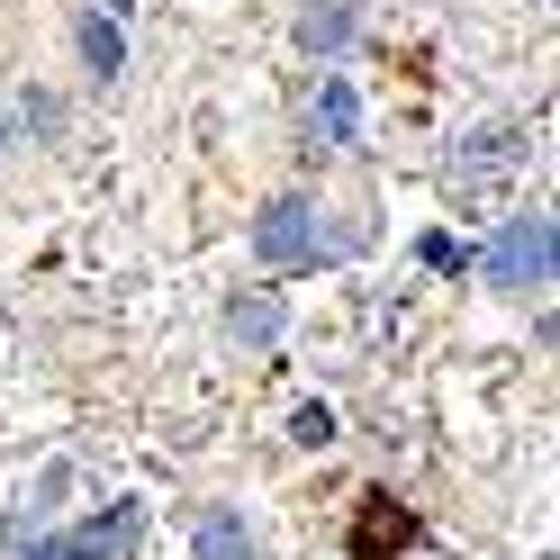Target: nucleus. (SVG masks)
I'll return each mask as SVG.
<instances>
[{"label":"nucleus","mask_w":560,"mask_h":560,"mask_svg":"<svg viewBox=\"0 0 560 560\" xmlns=\"http://www.w3.org/2000/svg\"><path fill=\"white\" fill-rule=\"evenodd\" d=\"M479 271L498 280V290H542V280H551V208H524V218H506L498 235H488Z\"/></svg>","instance_id":"nucleus-1"},{"label":"nucleus","mask_w":560,"mask_h":560,"mask_svg":"<svg viewBox=\"0 0 560 560\" xmlns=\"http://www.w3.org/2000/svg\"><path fill=\"white\" fill-rule=\"evenodd\" d=\"M145 542V506L118 498V506H100L91 524H73V534H46V542H19V560H118Z\"/></svg>","instance_id":"nucleus-2"},{"label":"nucleus","mask_w":560,"mask_h":560,"mask_svg":"<svg viewBox=\"0 0 560 560\" xmlns=\"http://www.w3.org/2000/svg\"><path fill=\"white\" fill-rule=\"evenodd\" d=\"M190 560H254V524H235V515H199Z\"/></svg>","instance_id":"nucleus-8"},{"label":"nucleus","mask_w":560,"mask_h":560,"mask_svg":"<svg viewBox=\"0 0 560 560\" xmlns=\"http://www.w3.org/2000/svg\"><path fill=\"white\" fill-rule=\"evenodd\" d=\"M0 145H10V118H0Z\"/></svg>","instance_id":"nucleus-14"},{"label":"nucleus","mask_w":560,"mask_h":560,"mask_svg":"<svg viewBox=\"0 0 560 560\" xmlns=\"http://www.w3.org/2000/svg\"><path fill=\"white\" fill-rule=\"evenodd\" d=\"M317 136H326V145H353V136H362V91L343 82V73L317 91Z\"/></svg>","instance_id":"nucleus-7"},{"label":"nucleus","mask_w":560,"mask_h":560,"mask_svg":"<svg viewBox=\"0 0 560 560\" xmlns=\"http://www.w3.org/2000/svg\"><path fill=\"white\" fill-rule=\"evenodd\" d=\"M416 254H425L434 271H470V244H452V235H425V244H416Z\"/></svg>","instance_id":"nucleus-12"},{"label":"nucleus","mask_w":560,"mask_h":560,"mask_svg":"<svg viewBox=\"0 0 560 560\" xmlns=\"http://www.w3.org/2000/svg\"><path fill=\"white\" fill-rule=\"evenodd\" d=\"M515 172H524V127H488L452 154V190H462V208H498Z\"/></svg>","instance_id":"nucleus-3"},{"label":"nucleus","mask_w":560,"mask_h":560,"mask_svg":"<svg viewBox=\"0 0 560 560\" xmlns=\"http://www.w3.org/2000/svg\"><path fill=\"white\" fill-rule=\"evenodd\" d=\"M100 19H127V0H100Z\"/></svg>","instance_id":"nucleus-13"},{"label":"nucleus","mask_w":560,"mask_h":560,"mask_svg":"<svg viewBox=\"0 0 560 560\" xmlns=\"http://www.w3.org/2000/svg\"><path fill=\"white\" fill-rule=\"evenodd\" d=\"M82 63H91V82H118V63H127L118 19H91V10H82Z\"/></svg>","instance_id":"nucleus-10"},{"label":"nucleus","mask_w":560,"mask_h":560,"mask_svg":"<svg viewBox=\"0 0 560 560\" xmlns=\"http://www.w3.org/2000/svg\"><path fill=\"white\" fill-rule=\"evenodd\" d=\"M290 443L326 452V443H335V407H326V398H299V407H290Z\"/></svg>","instance_id":"nucleus-11"},{"label":"nucleus","mask_w":560,"mask_h":560,"mask_svg":"<svg viewBox=\"0 0 560 560\" xmlns=\"http://www.w3.org/2000/svg\"><path fill=\"white\" fill-rule=\"evenodd\" d=\"M398 542H416V515H407L398 498H380V488H371L362 515H353V551H362V560H380V551H398Z\"/></svg>","instance_id":"nucleus-5"},{"label":"nucleus","mask_w":560,"mask_h":560,"mask_svg":"<svg viewBox=\"0 0 560 560\" xmlns=\"http://www.w3.org/2000/svg\"><path fill=\"white\" fill-rule=\"evenodd\" d=\"M343 46H353V10H343V0L299 19V55H343Z\"/></svg>","instance_id":"nucleus-9"},{"label":"nucleus","mask_w":560,"mask_h":560,"mask_svg":"<svg viewBox=\"0 0 560 560\" xmlns=\"http://www.w3.org/2000/svg\"><path fill=\"white\" fill-rule=\"evenodd\" d=\"M254 254L271 262V271H307L326 254V226H317V208L307 199H271L262 218H254Z\"/></svg>","instance_id":"nucleus-4"},{"label":"nucleus","mask_w":560,"mask_h":560,"mask_svg":"<svg viewBox=\"0 0 560 560\" xmlns=\"http://www.w3.org/2000/svg\"><path fill=\"white\" fill-rule=\"evenodd\" d=\"M226 335L254 343V353H271V343H280V299H271V290H244V299L226 307Z\"/></svg>","instance_id":"nucleus-6"}]
</instances>
